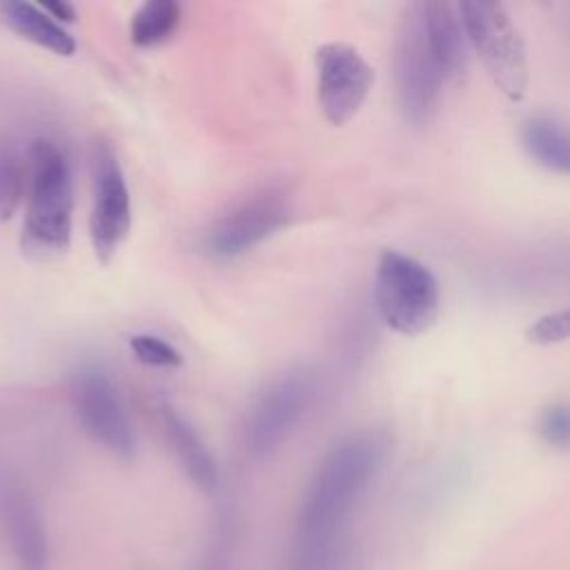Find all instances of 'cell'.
Listing matches in <instances>:
<instances>
[{
  "instance_id": "obj_1",
  "label": "cell",
  "mask_w": 570,
  "mask_h": 570,
  "mask_svg": "<svg viewBox=\"0 0 570 570\" xmlns=\"http://www.w3.org/2000/svg\"><path fill=\"white\" fill-rule=\"evenodd\" d=\"M387 459V441L379 432H352L336 441L314 468L292 530V546L345 543L361 501Z\"/></svg>"
},
{
  "instance_id": "obj_2",
  "label": "cell",
  "mask_w": 570,
  "mask_h": 570,
  "mask_svg": "<svg viewBox=\"0 0 570 570\" xmlns=\"http://www.w3.org/2000/svg\"><path fill=\"white\" fill-rule=\"evenodd\" d=\"M27 163V209L22 247L31 254H60L71 243L73 180L65 149L49 136L31 140Z\"/></svg>"
},
{
  "instance_id": "obj_3",
  "label": "cell",
  "mask_w": 570,
  "mask_h": 570,
  "mask_svg": "<svg viewBox=\"0 0 570 570\" xmlns=\"http://www.w3.org/2000/svg\"><path fill=\"white\" fill-rule=\"evenodd\" d=\"M374 303L390 330L416 336L436 321L441 287L425 263L403 252L385 249L376 263Z\"/></svg>"
},
{
  "instance_id": "obj_4",
  "label": "cell",
  "mask_w": 570,
  "mask_h": 570,
  "mask_svg": "<svg viewBox=\"0 0 570 570\" xmlns=\"http://www.w3.org/2000/svg\"><path fill=\"white\" fill-rule=\"evenodd\" d=\"M456 13L494 87L512 102L523 100L530 80L528 56L508 9L499 2H459Z\"/></svg>"
},
{
  "instance_id": "obj_5",
  "label": "cell",
  "mask_w": 570,
  "mask_h": 570,
  "mask_svg": "<svg viewBox=\"0 0 570 570\" xmlns=\"http://www.w3.org/2000/svg\"><path fill=\"white\" fill-rule=\"evenodd\" d=\"M67 390L78 423L87 436L107 454L131 461L138 454L136 430L125 412L122 399L109 372L94 361L71 367Z\"/></svg>"
},
{
  "instance_id": "obj_6",
  "label": "cell",
  "mask_w": 570,
  "mask_h": 570,
  "mask_svg": "<svg viewBox=\"0 0 570 570\" xmlns=\"http://www.w3.org/2000/svg\"><path fill=\"white\" fill-rule=\"evenodd\" d=\"M394 78L399 107L405 120L425 125L434 116L450 78L430 45L421 18V2L407 4L401 16L394 42Z\"/></svg>"
},
{
  "instance_id": "obj_7",
  "label": "cell",
  "mask_w": 570,
  "mask_h": 570,
  "mask_svg": "<svg viewBox=\"0 0 570 570\" xmlns=\"http://www.w3.org/2000/svg\"><path fill=\"white\" fill-rule=\"evenodd\" d=\"M292 203L283 187H263L218 216L203 236V249L214 261H234L287 225Z\"/></svg>"
},
{
  "instance_id": "obj_8",
  "label": "cell",
  "mask_w": 570,
  "mask_h": 570,
  "mask_svg": "<svg viewBox=\"0 0 570 570\" xmlns=\"http://www.w3.org/2000/svg\"><path fill=\"white\" fill-rule=\"evenodd\" d=\"M314 394V379L305 370H287L276 376L252 403L243 441L254 459L274 454L303 419Z\"/></svg>"
},
{
  "instance_id": "obj_9",
  "label": "cell",
  "mask_w": 570,
  "mask_h": 570,
  "mask_svg": "<svg viewBox=\"0 0 570 570\" xmlns=\"http://www.w3.org/2000/svg\"><path fill=\"white\" fill-rule=\"evenodd\" d=\"M94 203L89 214V236L96 258L107 265L131 229V196L125 171L114 147L98 140L91 151Z\"/></svg>"
},
{
  "instance_id": "obj_10",
  "label": "cell",
  "mask_w": 570,
  "mask_h": 570,
  "mask_svg": "<svg viewBox=\"0 0 570 570\" xmlns=\"http://www.w3.org/2000/svg\"><path fill=\"white\" fill-rule=\"evenodd\" d=\"M314 71L316 98L325 120L343 127L363 107L374 82V69L356 47L334 40L314 51Z\"/></svg>"
},
{
  "instance_id": "obj_11",
  "label": "cell",
  "mask_w": 570,
  "mask_h": 570,
  "mask_svg": "<svg viewBox=\"0 0 570 570\" xmlns=\"http://www.w3.org/2000/svg\"><path fill=\"white\" fill-rule=\"evenodd\" d=\"M0 541L13 570H49L51 537L31 490L13 474H0Z\"/></svg>"
},
{
  "instance_id": "obj_12",
  "label": "cell",
  "mask_w": 570,
  "mask_h": 570,
  "mask_svg": "<svg viewBox=\"0 0 570 570\" xmlns=\"http://www.w3.org/2000/svg\"><path fill=\"white\" fill-rule=\"evenodd\" d=\"M158 419L165 432V441L183 468L185 476L205 494H214L220 483V470L191 423L169 403L158 405Z\"/></svg>"
},
{
  "instance_id": "obj_13",
  "label": "cell",
  "mask_w": 570,
  "mask_h": 570,
  "mask_svg": "<svg viewBox=\"0 0 570 570\" xmlns=\"http://www.w3.org/2000/svg\"><path fill=\"white\" fill-rule=\"evenodd\" d=\"M0 22L22 40H29L56 56H73L78 49L76 38L49 13H45L40 4L24 0H2Z\"/></svg>"
},
{
  "instance_id": "obj_14",
  "label": "cell",
  "mask_w": 570,
  "mask_h": 570,
  "mask_svg": "<svg viewBox=\"0 0 570 570\" xmlns=\"http://www.w3.org/2000/svg\"><path fill=\"white\" fill-rule=\"evenodd\" d=\"M523 147L532 160L541 167L566 176L570 169V151H568V134L561 122L548 116L530 118L523 127Z\"/></svg>"
},
{
  "instance_id": "obj_15",
  "label": "cell",
  "mask_w": 570,
  "mask_h": 570,
  "mask_svg": "<svg viewBox=\"0 0 570 570\" xmlns=\"http://www.w3.org/2000/svg\"><path fill=\"white\" fill-rule=\"evenodd\" d=\"M180 24V4L174 0H151L136 9L129 27L136 47H156L171 38Z\"/></svg>"
},
{
  "instance_id": "obj_16",
  "label": "cell",
  "mask_w": 570,
  "mask_h": 570,
  "mask_svg": "<svg viewBox=\"0 0 570 570\" xmlns=\"http://www.w3.org/2000/svg\"><path fill=\"white\" fill-rule=\"evenodd\" d=\"M27 187V163L13 145H0V223L18 212Z\"/></svg>"
},
{
  "instance_id": "obj_17",
  "label": "cell",
  "mask_w": 570,
  "mask_h": 570,
  "mask_svg": "<svg viewBox=\"0 0 570 570\" xmlns=\"http://www.w3.org/2000/svg\"><path fill=\"white\" fill-rule=\"evenodd\" d=\"M238 554V523L234 517H220L212 525L194 570H232Z\"/></svg>"
},
{
  "instance_id": "obj_18",
  "label": "cell",
  "mask_w": 570,
  "mask_h": 570,
  "mask_svg": "<svg viewBox=\"0 0 570 570\" xmlns=\"http://www.w3.org/2000/svg\"><path fill=\"white\" fill-rule=\"evenodd\" d=\"M350 543L289 546L283 570H347Z\"/></svg>"
},
{
  "instance_id": "obj_19",
  "label": "cell",
  "mask_w": 570,
  "mask_h": 570,
  "mask_svg": "<svg viewBox=\"0 0 570 570\" xmlns=\"http://www.w3.org/2000/svg\"><path fill=\"white\" fill-rule=\"evenodd\" d=\"M129 350L134 354V358L147 367H180L183 365V356L180 352L167 343L165 338L156 336V334H134L129 338Z\"/></svg>"
},
{
  "instance_id": "obj_20",
  "label": "cell",
  "mask_w": 570,
  "mask_h": 570,
  "mask_svg": "<svg viewBox=\"0 0 570 570\" xmlns=\"http://www.w3.org/2000/svg\"><path fill=\"white\" fill-rule=\"evenodd\" d=\"M568 325H570V314L568 309L550 312L539 316L530 327L525 330V338L537 345H552L561 343L568 338Z\"/></svg>"
},
{
  "instance_id": "obj_21",
  "label": "cell",
  "mask_w": 570,
  "mask_h": 570,
  "mask_svg": "<svg viewBox=\"0 0 570 570\" xmlns=\"http://www.w3.org/2000/svg\"><path fill=\"white\" fill-rule=\"evenodd\" d=\"M539 436L559 450L568 448V439H570V416H568V407L563 403H554L550 407L543 410V414L539 416Z\"/></svg>"
},
{
  "instance_id": "obj_22",
  "label": "cell",
  "mask_w": 570,
  "mask_h": 570,
  "mask_svg": "<svg viewBox=\"0 0 570 570\" xmlns=\"http://www.w3.org/2000/svg\"><path fill=\"white\" fill-rule=\"evenodd\" d=\"M40 9L45 13H49L56 22H60L62 27L69 24V22H76V7L69 4V2H62V0H45L40 2Z\"/></svg>"
}]
</instances>
